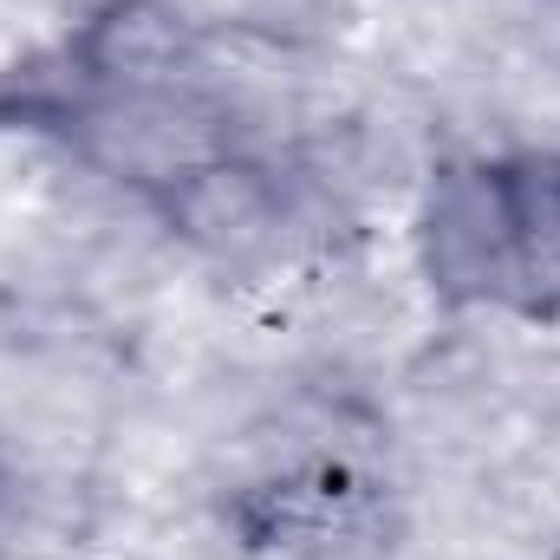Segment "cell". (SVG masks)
<instances>
[{"mask_svg":"<svg viewBox=\"0 0 560 560\" xmlns=\"http://www.w3.org/2000/svg\"><path fill=\"white\" fill-rule=\"evenodd\" d=\"M423 268L450 300L560 313V163H463L443 170L423 209Z\"/></svg>","mask_w":560,"mask_h":560,"instance_id":"obj_1","label":"cell"}]
</instances>
